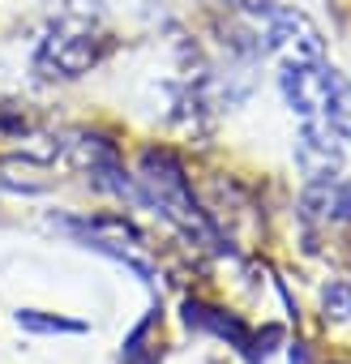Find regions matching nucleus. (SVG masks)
Returning a JSON list of instances; mask_svg holds the SVG:
<instances>
[{"instance_id":"39448f33","label":"nucleus","mask_w":351,"mask_h":364,"mask_svg":"<svg viewBox=\"0 0 351 364\" xmlns=\"http://www.w3.org/2000/svg\"><path fill=\"white\" fill-rule=\"evenodd\" d=\"M257 18H261V31H266V48H274L287 65H308V60H321L325 56L321 31L308 22V14L266 5Z\"/></svg>"},{"instance_id":"7ed1b4c3","label":"nucleus","mask_w":351,"mask_h":364,"mask_svg":"<svg viewBox=\"0 0 351 364\" xmlns=\"http://www.w3.org/2000/svg\"><path fill=\"white\" fill-rule=\"evenodd\" d=\"M296 163L308 180H351V133L334 120H308L296 141Z\"/></svg>"},{"instance_id":"423d86ee","label":"nucleus","mask_w":351,"mask_h":364,"mask_svg":"<svg viewBox=\"0 0 351 364\" xmlns=\"http://www.w3.org/2000/svg\"><path fill=\"white\" fill-rule=\"evenodd\" d=\"M99 56H103L99 35H90V26L73 22V18L60 22V26L43 39V48H39V65L52 69V73H60V77H82V73H90V65H99Z\"/></svg>"},{"instance_id":"f03ea898","label":"nucleus","mask_w":351,"mask_h":364,"mask_svg":"<svg viewBox=\"0 0 351 364\" xmlns=\"http://www.w3.org/2000/svg\"><path fill=\"white\" fill-rule=\"evenodd\" d=\"M279 86H283L287 107L300 120H334V124L351 120V82L321 60L287 65L279 73Z\"/></svg>"},{"instance_id":"20e7f679","label":"nucleus","mask_w":351,"mask_h":364,"mask_svg":"<svg viewBox=\"0 0 351 364\" xmlns=\"http://www.w3.org/2000/svg\"><path fill=\"white\" fill-rule=\"evenodd\" d=\"M60 228H69V232H77L90 249H99V253H107V257H116V262H124L129 270H137L146 283H150V266H146V236L129 223V219H116V215H99V219H65Z\"/></svg>"},{"instance_id":"6e6552de","label":"nucleus","mask_w":351,"mask_h":364,"mask_svg":"<svg viewBox=\"0 0 351 364\" xmlns=\"http://www.w3.org/2000/svg\"><path fill=\"white\" fill-rule=\"evenodd\" d=\"M300 215L321 228L351 223V180H308L300 198Z\"/></svg>"},{"instance_id":"0eeeda50","label":"nucleus","mask_w":351,"mask_h":364,"mask_svg":"<svg viewBox=\"0 0 351 364\" xmlns=\"http://www.w3.org/2000/svg\"><path fill=\"white\" fill-rule=\"evenodd\" d=\"M77 159L86 163V171H90V180L99 189H107L116 198H141L137 185H133V176L124 171V163H120V154H116V146L107 137H82L77 141Z\"/></svg>"},{"instance_id":"ddd939ff","label":"nucleus","mask_w":351,"mask_h":364,"mask_svg":"<svg viewBox=\"0 0 351 364\" xmlns=\"http://www.w3.org/2000/svg\"><path fill=\"white\" fill-rule=\"evenodd\" d=\"M291 364H308V351H304V347H300V343H296V347H291Z\"/></svg>"},{"instance_id":"f257e3e1","label":"nucleus","mask_w":351,"mask_h":364,"mask_svg":"<svg viewBox=\"0 0 351 364\" xmlns=\"http://www.w3.org/2000/svg\"><path fill=\"white\" fill-rule=\"evenodd\" d=\"M137 193L171 228H180L189 240H206V245L219 240L215 228H210V219H206V210L193 198V185H189L180 159H176L171 150H146L141 154V163H137Z\"/></svg>"},{"instance_id":"9d476101","label":"nucleus","mask_w":351,"mask_h":364,"mask_svg":"<svg viewBox=\"0 0 351 364\" xmlns=\"http://www.w3.org/2000/svg\"><path fill=\"white\" fill-rule=\"evenodd\" d=\"M158 309H150L120 347V364H158Z\"/></svg>"},{"instance_id":"1a4fd4ad","label":"nucleus","mask_w":351,"mask_h":364,"mask_svg":"<svg viewBox=\"0 0 351 364\" xmlns=\"http://www.w3.org/2000/svg\"><path fill=\"white\" fill-rule=\"evenodd\" d=\"M185 321H189L193 330H206V334L227 338V343H232V347H240L249 360H257V334H253L236 313L215 309V304H206V300H185Z\"/></svg>"},{"instance_id":"9b49d317","label":"nucleus","mask_w":351,"mask_h":364,"mask_svg":"<svg viewBox=\"0 0 351 364\" xmlns=\"http://www.w3.org/2000/svg\"><path fill=\"white\" fill-rule=\"evenodd\" d=\"M18 326L31 330V334H82V330H86L82 321L52 317V313H39V309H18Z\"/></svg>"},{"instance_id":"f8f14e48","label":"nucleus","mask_w":351,"mask_h":364,"mask_svg":"<svg viewBox=\"0 0 351 364\" xmlns=\"http://www.w3.org/2000/svg\"><path fill=\"white\" fill-rule=\"evenodd\" d=\"M321 309L334 321H351V283H330L321 291Z\"/></svg>"}]
</instances>
